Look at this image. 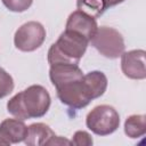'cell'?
<instances>
[{
    "instance_id": "obj_10",
    "label": "cell",
    "mask_w": 146,
    "mask_h": 146,
    "mask_svg": "<svg viewBox=\"0 0 146 146\" xmlns=\"http://www.w3.org/2000/svg\"><path fill=\"white\" fill-rule=\"evenodd\" d=\"M83 72L75 64H66V63H58L50 65L49 68V79L54 87L67 82L73 79L82 78Z\"/></svg>"
},
{
    "instance_id": "obj_18",
    "label": "cell",
    "mask_w": 146,
    "mask_h": 146,
    "mask_svg": "<svg viewBox=\"0 0 146 146\" xmlns=\"http://www.w3.org/2000/svg\"><path fill=\"white\" fill-rule=\"evenodd\" d=\"M123 1H124V0H105L107 9L111 8V7H114V6H116V5H119V3L123 2Z\"/></svg>"
},
{
    "instance_id": "obj_19",
    "label": "cell",
    "mask_w": 146,
    "mask_h": 146,
    "mask_svg": "<svg viewBox=\"0 0 146 146\" xmlns=\"http://www.w3.org/2000/svg\"><path fill=\"white\" fill-rule=\"evenodd\" d=\"M0 145H9V144H8L7 141H5L3 139H1V138H0Z\"/></svg>"
},
{
    "instance_id": "obj_2",
    "label": "cell",
    "mask_w": 146,
    "mask_h": 146,
    "mask_svg": "<svg viewBox=\"0 0 146 146\" xmlns=\"http://www.w3.org/2000/svg\"><path fill=\"white\" fill-rule=\"evenodd\" d=\"M88 44L89 40L86 36L78 32L65 30L60 33L57 41L50 46L48 50V63L49 65L58 63L79 65Z\"/></svg>"
},
{
    "instance_id": "obj_1",
    "label": "cell",
    "mask_w": 146,
    "mask_h": 146,
    "mask_svg": "<svg viewBox=\"0 0 146 146\" xmlns=\"http://www.w3.org/2000/svg\"><path fill=\"white\" fill-rule=\"evenodd\" d=\"M51 104L48 90L40 84H32L7 102V112L19 120L39 119L47 114Z\"/></svg>"
},
{
    "instance_id": "obj_11",
    "label": "cell",
    "mask_w": 146,
    "mask_h": 146,
    "mask_svg": "<svg viewBox=\"0 0 146 146\" xmlns=\"http://www.w3.org/2000/svg\"><path fill=\"white\" fill-rule=\"evenodd\" d=\"M55 136L51 128L42 122L32 123L27 127L24 143L29 146H43L48 145L49 140Z\"/></svg>"
},
{
    "instance_id": "obj_4",
    "label": "cell",
    "mask_w": 146,
    "mask_h": 146,
    "mask_svg": "<svg viewBox=\"0 0 146 146\" xmlns=\"http://www.w3.org/2000/svg\"><path fill=\"white\" fill-rule=\"evenodd\" d=\"M55 88L60 103L73 110H81L94 100L83 76L60 83Z\"/></svg>"
},
{
    "instance_id": "obj_5",
    "label": "cell",
    "mask_w": 146,
    "mask_h": 146,
    "mask_svg": "<svg viewBox=\"0 0 146 146\" xmlns=\"http://www.w3.org/2000/svg\"><path fill=\"white\" fill-rule=\"evenodd\" d=\"M89 42L100 55L110 59L119 58L125 48L122 34L110 26L97 27Z\"/></svg>"
},
{
    "instance_id": "obj_17",
    "label": "cell",
    "mask_w": 146,
    "mask_h": 146,
    "mask_svg": "<svg viewBox=\"0 0 146 146\" xmlns=\"http://www.w3.org/2000/svg\"><path fill=\"white\" fill-rule=\"evenodd\" d=\"M71 144L76 145V146H91L94 144V140L89 132L84 130H78L74 132Z\"/></svg>"
},
{
    "instance_id": "obj_8",
    "label": "cell",
    "mask_w": 146,
    "mask_h": 146,
    "mask_svg": "<svg viewBox=\"0 0 146 146\" xmlns=\"http://www.w3.org/2000/svg\"><path fill=\"white\" fill-rule=\"evenodd\" d=\"M98 25L96 22V18L84 14L83 11L75 10L70 14L67 21H66V26L65 30H71L74 32L80 33L81 35L86 36L89 41L94 36Z\"/></svg>"
},
{
    "instance_id": "obj_16",
    "label": "cell",
    "mask_w": 146,
    "mask_h": 146,
    "mask_svg": "<svg viewBox=\"0 0 146 146\" xmlns=\"http://www.w3.org/2000/svg\"><path fill=\"white\" fill-rule=\"evenodd\" d=\"M1 1L3 6L13 13H23L27 10L33 3V0H1Z\"/></svg>"
},
{
    "instance_id": "obj_14",
    "label": "cell",
    "mask_w": 146,
    "mask_h": 146,
    "mask_svg": "<svg viewBox=\"0 0 146 146\" xmlns=\"http://www.w3.org/2000/svg\"><path fill=\"white\" fill-rule=\"evenodd\" d=\"M76 8L94 18L100 17L107 9L105 0H76Z\"/></svg>"
},
{
    "instance_id": "obj_9",
    "label": "cell",
    "mask_w": 146,
    "mask_h": 146,
    "mask_svg": "<svg viewBox=\"0 0 146 146\" xmlns=\"http://www.w3.org/2000/svg\"><path fill=\"white\" fill-rule=\"evenodd\" d=\"M27 125L19 119H5L0 123V138L8 144H18L24 141Z\"/></svg>"
},
{
    "instance_id": "obj_15",
    "label": "cell",
    "mask_w": 146,
    "mask_h": 146,
    "mask_svg": "<svg viewBox=\"0 0 146 146\" xmlns=\"http://www.w3.org/2000/svg\"><path fill=\"white\" fill-rule=\"evenodd\" d=\"M14 90V80L11 75L0 66V99L7 97Z\"/></svg>"
},
{
    "instance_id": "obj_12",
    "label": "cell",
    "mask_w": 146,
    "mask_h": 146,
    "mask_svg": "<svg viewBox=\"0 0 146 146\" xmlns=\"http://www.w3.org/2000/svg\"><path fill=\"white\" fill-rule=\"evenodd\" d=\"M84 82L87 83V87L92 96L94 99L99 98L103 96L107 89V78L106 75L100 71H91L83 75Z\"/></svg>"
},
{
    "instance_id": "obj_3",
    "label": "cell",
    "mask_w": 146,
    "mask_h": 146,
    "mask_svg": "<svg viewBox=\"0 0 146 146\" xmlns=\"http://www.w3.org/2000/svg\"><path fill=\"white\" fill-rule=\"evenodd\" d=\"M86 125L97 136H108L120 127V115L111 105H98L87 114Z\"/></svg>"
},
{
    "instance_id": "obj_13",
    "label": "cell",
    "mask_w": 146,
    "mask_h": 146,
    "mask_svg": "<svg viewBox=\"0 0 146 146\" xmlns=\"http://www.w3.org/2000/svg\"><path fill=\"white\" fill-rule=\"evenodd\" d=\"M124 133L131 138L137 139L146 133V116L144 114H132L124 121Z\"/></svg>"
},
{
    "instance_id": "obj_6",
    "label": "cell",
    "mask_w": 146,
    "mask_h": 146,
    "mask_svg": "<svg viewBox=\"0 0 146 146\" xmlns=\"http://www.w3.org/2000/svg\"><path fill=\"white\" fill-rule=\"evenodd\" d=\"M46 29L35 21H30L21 25L14 35L15 47L24 52H31L42 46L46 40Z\"/></svg>"
},
{
    "instance_id": "obj_7",
    "label": "cell",
    "mask_w": 146,
    "mask_h": 146,
    "mask_svg": "<svg viewBox=\"0 0 146 146\" xmlns=\"http://www.w3.org/2000/svg\"><path fill=\"white\" fill-rule=\"evenodd\" d=\"M145 55L146 52L143 49L123 51L120 56L122 73L132 80H144L146 78Z\"/></svg>"
}]
</instances>
